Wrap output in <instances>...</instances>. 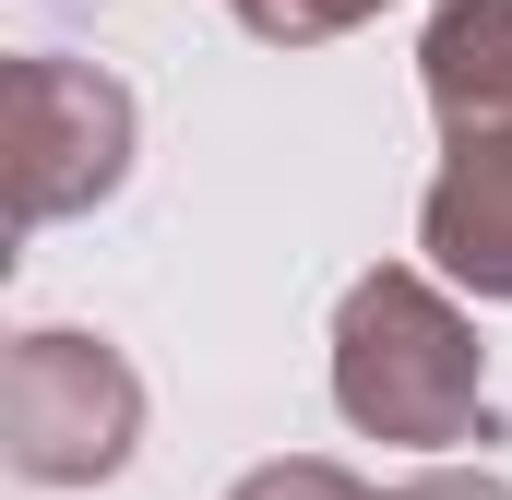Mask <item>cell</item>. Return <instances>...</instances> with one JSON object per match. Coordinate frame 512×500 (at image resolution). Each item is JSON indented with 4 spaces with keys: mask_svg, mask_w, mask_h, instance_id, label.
Returning <instances> with one entry per match:
<instances>
[{
    "mask_svg": "<svg viewBox=\"0 0 512 500\" xmlns=\"http://www.w3.org/2000/svg\"><path fill=\"white\" fill-rule=\"evenodd\" d=\"M334 405L370 441H405V453L489 441V346H477V322L429 274L382 262L334 310Z\"/></svg>",
    "mask_w": 512,
    "mask_h": 500,
    "instance_id": "1",
    "label": "cell"
},
{
    "mask_svg": "<svg viewBox=\"0 0 512 500\" xmlns=\"http://www.w3.org/2000/svg\"><path fill=\"white\" fill-rule=\"evenodd\" d=\"M143 441V381L108 334H12L0 358V465L24 489H96Z\"/></svg>",
    "mask_w": 512,
    "mask_h": 500,
    "instance_id": "2",
    "label": "cell"
},
{
    "mask_svg": "<svg viewBox=\"0 0 512 500\" xmlns=\"http://www.w3.org/2000/svg\"><path fill=\"white\" fill-rule=\"evenodd\" d=\"M0 131H12V227H60L131 179V84L96 60L24 48L0 72Z\"/></svg>",
    "mask_w": 512,
    "mask_h": 500,
    "instance_id": "3",
    "label": "cell"
},
{
    "mask_svg": "<svg viewBox=\"0 0 512 500\" xmlns=\"http://www.w3.org/2000/svg\"><path fill=\"white\" fill-rule=\"evenodd\" d=\"M417 250L465 286V298H512V131L453 143V167L417 203Z\"/></svg>",
    "mask_w": 512,
    "mask_h": 500,
    "instance_id": "4",
    "label": "cell"
},
{
    "mask_svg": "<svg viewBox=\"0 0 512 500\" xmlns=\"http://www.w3.org/2000/svg\"><path fill=\"white\" fill-rule=\"evenodd\" d=\"M417 84H429L453 143L512 131V0H441L417 36Z\"/></svg>",
    "mask_w": 512,
    "mask_h": 500,
    "instance_id": "5",
    "label": "cell"
},
{
    "mask_svg": "<svg viewBox=\"0 0 512 500\" xmlns=\"http://www.w3.org/2000/svg\"><path fill=\"white\" fill-rule=\"evenodd\" d=\"M239 24H251L262 48H322V36H346V24H370L382 0H227Z\"/></svg>",
    "mask_w": 512,
    "mask_h": 500,
    "instance_id": "6",
    "label": "cell"
},
{
    "mask_svg": "<svg viewBox=\"0 0 512 500\" xmlns=\"http://www.w3.org/2000/svg\"><path fill=\"white\" fill-rule=\"evenodd\" d=\"M227 500H382V489H358L346 465H251Z\"/></svg>",
    "mask_w": 512,
    "mask_h": 500,
    "instance_id": "7",
    "label": "cell"
},
{
    "mask_svg": "<svg viewBox=\"0 0 512 500\" xmlns=\"http://www.w3.org/2000/svg\"><path fill=\"white\" fill-rule=\"evenodd\" d=\"M393 500H512L501 477H465V465H441V477H405Z\"/></svg>",
    "mask_w": 512,
    "mask_h": 500,
    "instance_id": "8",
    "label": "cell"
}]
</instances>
